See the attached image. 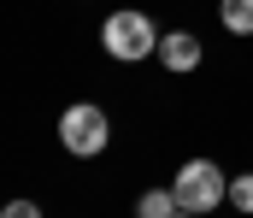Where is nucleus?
I'll list each match as a JSON object with an SVG mask.
<instances>
[{
    "mask_svg": "<svg viewBox=\"0 0 253 218\" xmlns=\"http://www.w3.org/2000/svg\"><path fill=\"white\" fill-rule=\"evenodd\" d=\"M100 42H106V53L124 59V65L159 53V30H153V18H147V12H129V6H124V12H112V18L100 24Z\"/></svg>",
    "mask_w": 253,
    "mask_h": 218,
    "instance_id": "nucleus-1",
    "label": "nucleus"
},
{
    "mask_svg": "<svg viewBox=\"0 0 253 218\" xmlns=\"http://www.w3.org/2000/svg\"><path fill=\"white\" fill-rule=\"evenodd\" d=\"M171 195H177V207H183V213H212V207H224L230 183H224V171H218L212 159H189V165L177 171Z\"/></svg>",
    "mask_w": 253,
    "mask_h": 218,
    "instance_id": "nucleus-2",
    "label": "nucleus"
},
{
    "mask_svg": "<svg viewBox=\"0 0 253 218\" xmlns=\"http://www.w3.org/2000/svg\"><path fill=\"white\" fill-rule=\"evenodd\" d=\"M106 136H112V124H106V112L100 106H65V118H59V142L77 153V159H94L100 147H106Z\"/></svg>",
    "mask_w": 253,
    "mask_h": 218,
    "instance_id": "nucleus-3",
    "label": "nucleus"
},
{
    "mask_svg": "<svg viewBox=\"0 0 253 218\" xmlns=\"http://www.w3.org/2000/svg\"><path fill=\"white\" fill-rule=\"evenodd\" d=\"M159 59H165V71H194L200 65V42L189 30H171V36H159Z\"/></svg>",
    "mask_w": 253,
    "mask_h": 218,
    "instance_id": "nucleus-4",
    "label": "nucleus"
},
{
    "mask_svg": "<svg viewBox=\"0 0 253 218\" xmlns=\"http://www.w3.org/2000/svg\"><path fill=\"white\" fill-rule=\"evenodd\" d=\"M218 24L230 36H253V0H218Z\"/></svg>",
    "mask_w": 253,
    "mask_h": 218,
    "instance_id": "nucleus-5",
    "label": "nucleus"
},
{
    "mask_svg": "<svg viewBox=\"0 0 253 218\" xmlns=\"http://www.w3.org/2000/svg\"><path fill=\"white\" fill-rule=\"evenodd\" d=\"M135 218H177V195L171 189H147L135 201Z\"/></svg>",
    "mask_w": 253,
    "mask_h": 218,
    "instance_id": "nucleus-6",
    "label": "nucleus"
},
{
    "mask_svg": "<svg viewBox=\"0 0 253 218\" xmlns=\"http://www.w3.org/2000/svg\"><path fill=\"white\" fill-rule=\"evenodd\" d=\"M230 207H242V213H253V171H242V177L230 183Z\"/></svg>",
    "mask_w": 253,
    "mask_h": 218,
    "instance_id": "nucleus-7",
    "label": "nucleus"
},
{
    "mask_svg": "<svg viewBox=\"0 0 253 218\" xmlns=\"http://www.w3.org/2000/svg\"><path fill=\"white\" fill-rule=\"evenodd\" d=\"M0 218H42V207H36V201H6Z\"/></svg>",
    "mask_w": 253,
    "mask_h": 218,
    "instance_id": "nucleus-8",
    "label": "nucleus"
},
{
    "mask_svg": "<svg viewBox=\"0 0 253 218\" xmlns=\"http://www.w3.org/2000/svg\"><path fill=\"white\" fill-rule=\"evenodd\" d=\"M177 218H200V213H183V207H177Z\"/></svg>",
    "mask_w": 253,
    "mask_h": 218,
    "instance_id": "nucleus-9",
    "label": "nucleus"
}]
</instances>
